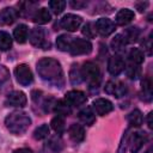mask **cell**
Wrapping results in <instances>:
<instances>
[{
    "label": "cell",
    "instance_id": "83f0119b",
    "mask_svg": "<svg viewBox=\"0 0 153 153\" xmlns=\"http://www.w3.org/2000/svg\"><path fill=\"white\" fill-rule=\"evenodd\" d=\"M122 35H123V37H124L127 43H134L140 37V30L137 27H135V26H131V27H128Z\"/></svg>",
    "mask_w": 153,
    "mask_h": 153
},
{
    "label": "cell",
    "instance_id": "cb8c5ba5",
    "mask_svg": "<svg viewBox=\"0 0 153 153\" xmlns=\"http://www.w3.org/2000/svg\"><path fill=\"white\" fill-rule=\"evenodd\" d=\"M128 59H129L130 63L140 66L145 60V55H143L142 50H140L137 48H131L129 50V53H128Z\"/></svg>",
    "mask_w": 153,
    "mask_h": 153
},
{
    "label": "cell",
    "instance_id": "1f68e13d",
    "mask_svg": "<svg viewBox=\"0 0 153 153\" xmlns=\"http://www.w3.org/2000/svg\"><path fill=\"white\" fill-rule=\"evenodd\" d=\"M49 135V127L48 124H42L39 127H37L33 131V137L36 140H43Z\"/></svg>",
    "mask_w": 153,
    "mask_h": 153
},
{
    "label": "cell",
    "instance_id": "ac0fdd59",
    "mask_svg": "<svg viewBox=\"0 0 153 153\" xmlns=\"http://www.w3.org/2000/svg\"><path fill=\"white\" fill-rule=\"evenodd\" d=\"M50 19H51V14H50L49 10L45 8V7H42L39 10H36V12L32 16V20L36 24H39V25H43V24L49 23Z\"/></svg>",
    "mask_w": 153,
    "mask_h": 153
},
{
    "label": "cell",
    "instance_id": "603a6c76",
    "mask_svg": "<svg viewBox=\"0 0 153 153\" xmlns=\"http://www.w3.org/2000/svg\"><path fill=\"white\" fill-rule=\"evenodd\" d=\"M141 98L145 102H151L152 100V82L149 78H145L141 81Z\"/></svg>",
    "mask_w": 153,
    "mask_h": 153
},
{
    "label": "cell",
    "instance_id": "7bdbcfd3",
    "mask_svg": "<svg viewBox=\"0 0 153 153\" xmlns=\"http://www.w3.org/2000/svg\"><path fill=\"white\" fill-rule=\"evenodd\" d=\"M145 153H152V151H151V148H149V149H148V151H146V152H145Z\"/></svg>",
    "mask_w": 153,
    "mask_h": 153
},
{
    "label": "cell",
    "instance_id": "74e56055",
    "mask_svg": "<svg viewBox=\"0 0 153 153\" xmlns=\"http://www.w3.org/2000/svg\"><path fill=\"white\" fill-rule=\"evenodd\" d=\"M142 47H143V50H146V53H147L148 55L152 54V38H151V36L147 37V38L142 42Z\"/></svg>",
    "mask_w": 153,
    "mask_h": 153
},
{
    "label": "cell",
    "instance_id": "8d00e7d4",
    "mask_svg": "<svg viewBox=\"0 0 153 153\" xmlns=\"http://www.w3.org/2000/svg\"><path fill=\"white\" fill-rule=\"evenodd\" d=\"M10 78V72L8 69L4 66V65H0V85H2L5 81H7Z\"/></svg>",
    "mask_w": 153,
    "mask_h": 153
},
{
    "label": "cell",
    "instance_id": "30bf717a",
    "mask_svg": "<svg viewBox=\"0 0 153 153\" xmlns=\"http://www.w3.org/2000/svg\"><path fill=\"white\" fill-rule=\"evenodd\" d=\"M126 68V62L120 54L111 56L108 61V71L111 75H118Z\"/></svg>",
    "mask_w": 153,
    "mask_h": 153
},
{
    "label": "cell",
    "instance_id": "836d02e7",
    "mask_svg": "<svg viewBox=\"0 0 153 153\" xmlns=\"http://www.w3.org/2000/svg\"><path fill=\"white\" fill-rule=\"evenodd\" d=\"M48 146L54 151V152H60L61 149H62V140L60 139V136H53V137H50V140H49V143H48Z\"/></svg>",
    "mask_w": 153,
    "mask_h": 153
},
{
    "label": "cell",
    "instance_id": "f546056e",
    "mask_svg": "<svg viewBox=\"0 0 153 153\" xmlns=\"http://www.w3.org/2000/svg\"><path fill=\"white\" fill-rule=\"evenodd\" d=\"M12 47V37L6 31H0V50L6 51Z\"/></svg>",
    "mask_w": 153,
    "mask_h": 153
},
{
    "label": "cell",
    "instance_id": "2e32d148",
    "mask_svg": "<svg viewBox=\"0 0 153 153\" xmlns=\"http://www.w3.org/2000/svg\"><path fill=\"white\" fill-rule=\"evenodd\" d=\"M134 18H135V13L131 10H129V8H122V10H120L117 12L115 20H116V24L117 25L123 26V25L129 24Z\"/></svg>",
    "mask_w": 153,
    "mask_h": 153
},
{
    "label": "cell",
    "instance_id": "7a4b0ae2",
    "mask_svg": "<svg viewBox=\"0 0 153 153\" xmlns=\"http://www.w3.org/2000/svg\"><path fill=\"white\" fill-rule=\"evenodd\" d=\"M5 126L10 133L14 135H23L31 126V118L26 112L14 111L5 118Z\"/></svg>",
    "mask_w": 153,
    "mask_h": 153
},
{
    "label": "cell",
    "instance_id": "e575fe53",
    "mask_svg": "<svg viewBox=\"0 0 153 153\" xmlns=\"http://www.w3.org/2000/svg\"><path fill=\"white\" fill-rule=\"evenodd\" d=\"M81 32H82V35L86 36L87 38H93V37L97 35L96 29H94V24H92V23H86V24L84 25Z\"/></svg>",
    "mask_w": 153,
    "mask_h": 153
},
{
    "label": "cell",
    "instance_id": "f1b7e54d",
    "mask_svg": "<svg viewBox=\"0 0 153 153\" xmlns=\"http://www.w3.org/2000/svg\"><path fill=\"white\" fill-rule=\"evenodd\" d=\"M69 80L73 85H78L82 81V75H81V68L76 63H74L69 71Z\"/></svg>",
    "mask_w": 153,
    "mask_h": 153
},
{
    "label": "cell",
    "instance_id": "d590c367",
    "mask_svg": "<svg viewBox=\"0 0 153 153\" xmlns=\"http://www.w3.org/2000/svg\"><path fill=\"white\" fill-rule=\"evenodd\" d=\"M127 71V75L130 78V79H136L139 75H140V67L137 65H134V63H130L128 67L124 68Z\"/></svg>",
    "mask_w": 153,
    "mask_h": 153
},
{
    "label": "cell",
    "instance_id": "4316f807",
    "mask_svg": "<svg viewBox=\"0 0 153 153\" xmlns=\"http://www.w3.org/2000/svg\"><path fill=\"white\" fill-rule=\"evenodd\" d=\"M127 120H128V123H129L131 127H140V126L142 124L143 117H142L141 111H140L139 109H135V110H133V111L128 115Z\"/></svg>",
    "mask_w": 153,
    "mask_h": 153
},
{
    "label": "cell",
    "instance_id": "ba28073f",
    "mask_svg": "<svg viewBox=\"0 0 153 153\" xmlns=\"http://www.w3.org/2000/svg\"><path fill=\"white\" fill-rule=\"evenodd\" d=\"M94 29L100 36L106 37L115 31V23L109 18H99L94 23Z\"/></svg>",
    "mask_w": 153,
    "mask_h": 153
},
{
    "label": "cell",
    "instance_id": "4fadbf2b",
    "mask_svg": "<svg viewBox=\"0 0 153 153\" xmlns=\"http://www.w3.org/2000/svg\"><path fill=\"white\" fill-rule=\"evenodd\" d=\"M105 92L108 94H111L116 98L123 97L127 93V86L121 81H108L105 85Z\"/></svg>",
    "mask_w": 153,
    "mask_h": 153
},
{
    "label": "cell",
    "instance_id": "e0dca14e",
    "mask_svg": "<svg viewBox=\"0 0 153 153\" xmlns=\"http://www.w3.org/2000/svg\"><path fill=\"white\" fill-rule=\"evenodd\" d=\"M68 135H69V137H71V140H72L73 142L79 143V142H81V141L85 139V130H84V128H82L80 124L74 123V124H72V126L69 127V129H68Z\"/></svg>",
    "mask_w": 153,
    "mask_h": 153
},
{
    "label": "cell",
    "instance_id": "484cf974",
    "mask_svg": "<svg viewBox=\"0 0 153 153\" xmlns=\"http://www.w3.org/2000/svg\"><path fill=\"white\" fill-rule=\"evenodd\" d=\"M72 37L68 35H60L56 39V47L61 51H69V47L72 43Z\"/></svg>",
    "mask_w": 153,
    "mask_h": 153
},
{
    "label": "cell",
    "instance_id": "7c38bea8",
    "mask_svg": "<svg viewBox=\"0 0 153 153\" xmlns=\"http://www.w3.org/2000/svg\"><path fill=\"white\" fill-rule=\"evenodd\" d=\"M92 106H93L94 112L99 116H105V115H108L109 112H111L114 110L112 103L109 99H105V98L94 99L93 103H92Z\"/></svg>",
    "mask_w": 153,
    "mask_h": 153
},
{
    "label": "cell",
    "instance_id": "3957f363",
    "mask_svg": "<svg viewBox=\"0 0 153 153\" xmlns=\"http://www.w3.org/2000/svg\"><path fill=\"white\" fill-rule=\"evenodd\" d=\"M81 75H82V80H85L88 84L90 88H97L102 81V75H100V69L99 67L92 62V61H87L82 65L81 67Z\"/></svg>",
    "mask_w": 153,
    "mask_h": 153
},
{
    "label": "cell",
    "instance_id": "6da1fadb",
    "mask_svg": "<svg viewBox=\"0 0 153 153\" xmlns=\"http://www.w3.org/2000/svg\"><path fill=\"white\" fill-rule=\"evenodd\" d=\"M37 73L38 75L47 81L48 84L62 88L65 85L63 71L60 62L53 57H43L37 62Z\"/></svg>",
    "mask_w": 153,
    "mask_h": 153
},
{
    "label": "cell",
    "instance_id": "44dd1931",
    "mask_svg": "<svg viewBox=\"0 0 153 153\" xmlns=\"http://www.w3.org/2000/svg\"><path fill=\"white\" fill-rule=\"evenodd\" d=\"M13 36H14V39L18 43H25L26 39H27V36H29V29H27V26L25 24H19L14 29Z\"/></svg>",
    "mask_w": 153,
    "mask_h": 153
},
{
    "label": "cell",
    "instance_id": "ab89813d",
    "mask_svg": "<svg viewBox=\"0 0 153 153\" xmlns=\"http://www.w3.org/2000/svg\"><path fill=\"white\" fill-rule=\"evenodd\" d=\"M147 6H148V2H137V4H136V8H137L140 12H143Z\"/></svg>",
    "mask_w": 153,
    "mask_h": 153
},
{
    "label": "cell",
    "instance_id": "277c9868",
    "mask_svg": "<svg viewBox=\"0 0 153 153\" xmlns=\"http://www.w3.org/2000/svg\"><path fill=\"white\" fill-rule=\"evenodd\" d=\"M92 51V44L90 41L84 39V38H73L71 47H69V53L74 56L76 55H86Z\"/></svg>",
    "mask_w": 153,
    "mask_h": 153
},
{
    "label": "cell",
    "instance_id": "d6a6232c",
    "mask_svg": "<svg viewBox=\"0 0 153 153\" xmlns=\"http://www.w3.org/2000/svg\"><path fill=\"white\" fill-rule=\"evenodd\" d=\"M49 8L55 13V14H60L65 7H66V1H62V0H51L49 1Z\"/></svg>",
    "mask_w": 153,
    "mask_h": 153
},
{
    "label": "cell",
    "instance_id": "8992f818",
    "mask_svg": "<svg viewBox=\"0 0 153 153\" xmlns=\"http://www.w3.org/2000/svg\"><path fill=\"white\" fill-rule=\"evenodd\" d=\"M29 41L33 47L49 49V43H47V41H45V31L43 27L31 29L30 35H29Z\"/></svg>",
    "mask_w": 153,
    "mask_h": 153
},
{
    "label": "cell",
    "instance_id": "b9f144b4",
    "mask_svg": "<svg viewBox=\"0 0 153 153\" xmlns=\"http://www.w3.org/2000/svg\"><path fill=\"white\" fill-rule=\"evenodd\" d=\"M147 124L149 128H152V112H149L147 116Z\"/></svg>",
    "mask_w": 153,
    "mask_h": 153
},
{
    "label": "cell",
    "instance_id": "d6986e66",
    "mask_svg": "<svg viewBox=\"0 0 153 153\" xmlns=\"http://www.w3.org/2000/svg\"><path fill=\"white\" fill-rule=\"evenodd\" d=\"M36 6H37V2H33V1H22L18 4V7H19V11L18 14L23 16V17H29V16H33V13L36 12Z\"/></svg>",
    "mask_w": 153,
    "mask_h": 153
},
{
    "label": "cell",
    "instance_id": "52a82bcc",
    "mask_svg": "<svg viewBox=\"0 0 153 153\" xmlns=\"http://www.w3.org/2000/svg\"><path fill=\"white\" fill-rule=\"evenodd\" d=\"M81 22H82V19H81L80 16L68 13V14H66L61 18L59 25H60L61 29H65L69 32H73V31H76L80 27Z\"/></svg>",
    "mask_w": 153,
    "mask_h": 153
},
{
    "label": "cell",
    "instance_id": "4dcf8cb0",
    "mask_svg": "<svg viewBox=\"0 0 153 153\" xmlns=\"http://www.w3.org/2000/svg\"><path fill=\"white\" fill-rule=\"evenodd\" d=\"M50 126H51V128L57 133V134H61V133H63V130H65V118L62 117V116H55L53 120H51V122H50Z\"/></svg>",
    "mask_w": 153,
    "mask_h": 153
},
{
    "label": "cell",
    "instance_id": "9a60e30c",
    "mask_svg": "<svg viewBox=\"0 0 153 153\" xmlns=\"http://www.w3.org/2000/svg\"><path fill=\"white\" fill-rule=\"evenodd\" d=\"M18 17V12L17 10H14L13 7H5L0 11V25L5 26V25H11Z\"/></svg>",
    "mask_w": 153,
    "mask_h": 153
},
{
    "label": "cell",
    "instance_id": "8fae6325",
    "mask_svg": "<svg viewBox=\"0 0 153 153\" xmlns=\"http://www.w3.org/2000/svg\"><path fill=\"white\" fill-rule=\"evenodd\" d=\"M27 98L25 96L24 92L22 91H12L11 93H8L5 104L7 106H16V108H23L26 105Z\"/></svg>",
    "mask_w": 153,
    "mask_h": 153
},
{
    "label": "cell",
    "instance_id": "d4e9b609",
    "mask_svg": "<svg viewBox=\"0 0 153 153\" xmlns=\"http://www.w3.org/2000/svg\"><path fill=\"white\" fill-rule=\"evenodd\" d=\"M126 45H127V42H126V39H124L122 33L116 35L111 41V48L114 49V51H116L118 54L122 53L126 49Z\"/></svg>",
    "mask_w": 153,
    "mask_h": 153
},
{
    "label": "cell",
    "instance_id": "5bb4252c",
    "mask_svg": "<svg viewBox=\"0 0 153 153\" xmlns=\"http://www.w3.org/2000/svg\"><path fill=\"white\" fill-rule=\"evenodd\" d=\"M86 94L81 91H76V90H73V91H69L66 93V97H65V100L71 105V106H79V105H82L85 102H86Z\"/></svg>",
    "mask_w": 153,
    "mask_h": 153
},
{
    "label": "cell",
    "instance_id": "ffe728a7",
    "mask_svg": "<svg viewBox=\"0 0 153 153\" xmlns=\"http://www.w3.org/2000/svg\"><path fill=\"white\" fill-rule=\"evenodd\" d=\"M79 120L86 126H92L96 121V116H94V112L92 111V109L90 106H86L79 112Z\"/></svg>",
    "mask_w": 153,
    "mask_h": 153
},
{
    "label": "cell",
    "instance_id": "9c48e42d",
    "mask_svg": "<svg viewBox=\"0 0 153 153\" xmlns=\"http://www.w3.org/2000/svg\"><path fill=\"white\" fill-rule=\"evenodd\" d=\"M146 141H147V134L142 131H135L130 136H128V145L130 147L131 153H137Z\"/></svg>",
    "mask_w": 153,
    "mask_h": 153
},
{
    "label": "cell",
    "instance_id": "f35d334b",
    "mask_svg": "<svg viewBox=\"0 0 153 153\" xmlns=\"http://www.w3.org/2000/svg\"><path fill=\"white\" fill-rule=\"evenodd\" d=\"M69 5L73 8H81V7H85L87 5V2H84V1H71Z\"/></svg>",
    "mask_w": 153,
    "mask_h": 153
},
{
    "label": "cell",
    "instance_id": "60d3db41",
    "mask_svg": "<svg viewBox=\"0 0 153 153\" xmlns=\"http://www.w3.org/2000/svg\"><path fill=\"white\" fill-rule=\"evenodd\" d=\"M13 153H33L30 148H19V149H16Z\"/></svg>",
    "mask_w": 153,
    "mask_h": 153
},
{
    "label": "cell",
    "instance_id": "7402d4cb",
    "mask_svg": "<svg viewBox=\"0 0 153 153\" xmlns=\"http://www.w3.org/2000/svg\"><path fill=\"white\" fill-rule=\"evenodd\" d=\"M59 116H68L71 114V105L65 100V99H60V100H56L55 102V105H54V109H53Z\"/></svg>",
    "mask_w": 153,
    "mask_h": 153
},
{
    "label": "cell",
    "instance_id": "5b68a950",
    "mask_svg": "<svg viewBox=\"0 0 153 153\" xmlns=\"http://www.w3.org/2000/svg\"><path fill=\"white\" fill-rule=\"evenodd\" d=\"M14 75H16L17 81L23 86H29L33 80L32 72H31L30 67L27 65H25V63H20V65H18L16 67Z\"/></svg>",
    "mask_w": 153,
    "mask_h": 153
}]
</instances>
